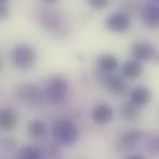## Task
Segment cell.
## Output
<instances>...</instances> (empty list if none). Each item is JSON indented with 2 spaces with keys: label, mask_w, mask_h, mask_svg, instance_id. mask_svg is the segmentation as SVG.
I'll return each mask as SVG.
<instances>
[{
  "label": "cell",
  "mask_w": 159,
  "mask_h": 159,
  "mask_svg": "<svg viewBox=\"0 0 159 159\" xmlns=\"http://www.w3.org/2000/svg\"><path fill=\"white\" fill-rule=\"evenodd\" d=\"M68 82L63 76H52L45 87V99L53 106L62 103L66 98Z\"/></svg>",
  "instance_id": "2"
},
{
  "label": "cell",
  "mask_w": 159,
  "mask_h": 159,
  "mask_svg": "<svg viewBox=\"0 0 159 159\" xmlns=\"http://www.w3.org/2000/svg\"><path fill=\"white\" fill-rule=\"evenodd\" d=\"M103 82H104L106 87L114 94H123V93H125V91L128 88L125 81L118 75H113V73L106 75Z\"/></svg>",
  "instance_id": "10"
},
{
  "label": "cell",
  "mask_w": 159,
  "mask_h": 159,
  "mask_svg": "<svg viewBox=\"0 0 159 159\" xmlns=\"http://www.w3.org/2000/svg\"><path fill=\"white\" fill-rule=\"evenodd\" d=\"M127 158L128 159H143L144 155L143 154H133V153H130V154L127 155Z\"/></svg>",
  "instance_id": "22"
},
{
  "label": "cell",
  "mask_w": 159,
  "mask_h": 159,
  "mask_svg": "<svg viewBox=\"0 0 159 159\" xmlns=\"http://www.w3.org/2000/svg\"><path fill=\"white\" fill-rule=\"evenodd\" d=\"M153 1H155V2H159V0H153Z\"/></svg>",
  "instance_id": "25"
},
{
  "label": "cell",
  "mask_w": 159,
  "mask_h": 159,
  "mask_svg": "<svg viewBox=\"0 0 159 159\" xmlns=\"http://www.w3.org/2000/svg\"><path fill=\"white\" fill-rule=\"evenodd\" d=\"M148 149L150 152H153V153H159V135L158 137H153L152 139H149Z\"/></svg>",
  "instance_id": "19"
},
{
  "label": "cell",
  "mask_w": 159,
  "mask_h": 159,
  "mask_svg": "<svg viewBox=\"0 0 159 159\" xmlns=\"http://www.w3.org/2000/svg\"><path fill=\"white\" fill-rule=\"evenodd\" d=\"M97 66L103 72H112L118 67L117 58L111 53H103L97 58Z\"/></svg>",
  "instance_id": "14"
},
{
  "label": "cell",
  "mask_w": 159,
  "mask_h": 159,
  "mask_svg": "<svg viewBox=\"0 0 159 159\" xmlns=\"http://www.w3.org/2000/svg\"><path fill=\"white\" fill-rule=\"evenodd\" d=\"M130 55L134 60L148 61L154 56V47L148 42H137L130 48Z\"/></svg>",
  "instance_id": "8"
},
{
  "label": "cell",
  "mask_w": 159,
  "mask_h": 159,
  "mask_svg": "<svg viewBox=\"0 0 159 159\" xmlns=\"http://www.w3.org/2000/svg\"><path fill=\"white\" fill-rule=\"evenodd\" d=\"M92 119L94 123L103 125L108 124L113 119V109L108 104H98L92 111Z\"/></svg>",
  "instance_id": "9"
},
{
  "label": "cell",
  "mask_w": 159,
  "mask_h": 159,
  "mask_svg": "<svg viewBox=\"0 0 159 159\" xmlns=\"http://www.w3.org/2000/svg\"><path fill=\"white\" fill-rule=\"evenodd\" d=\"M143 134L142 132L139 130H130V132H127L124 133L123 135H120L117 142H116V148L117 150L119 152H125V150H129L132 149L133 147H135L140 139H142Z\"/></svg>",
  "instance_id": "6"
},
{
  "label": "cell",
  "mask_w": 159,
  "mask_h": 159,
  "mask_svg": "<svg viewBox=\"0 0 159 159\" xmlns=\"http://www.w3.org/2000/svg\"><path fill=\"white\" fill-rule=\"evenodd\" d=\"M2 147H4L5 150L10 152V150H12V149L16 147V143H15V140H12V139H5V140L2 142Z\"/></svg>",
  "instance_id": "20"
},
{
  "label": "cell",
  "mask_w": 159,
  "mask_h": 159,
  "mask_svg": "<svg viewBox=\"0 0 159 159\" xmlns=\"http://www.w3.org/2000/svg\"><path fill=\"white\" fill-rule=\"evenodd\" d=\"M27 133L32 138H40L46 133V124L41 120H31L27 124Z\"/></svg>",
  "instance_id": "16"
},
{
  "label": "cell",
  "mask_w": 159,
  "mask_h": 159,
  "mask_svg": "<svg viewBox=\"0 0 159 159\" xmlns=\"http://www.w3.org/2000/svg\"><path fill=\"white\" fill-rule=\"evenodd\" d=\"M129 98H130V102H133L135 106L143 107V106H145L147 103L150 102L152 92H150L149 88H147L144 86H138V87H135L130 91Z\"/></svg>",
  "instance_id": "12"
},
{
  "label": "cell",
  "mask_w": 159,
  "mask_h": 159,
  "mask_svg": "<svg viewBox=\"0 0 159 159\" xmlns=\"http://www.w3.org/2000/svg\"><path fill=\"white\" fill-rule=\"evenodd\" d=\"M45 2H53V1H56V0H43Z\"/></svg>",
  "instance_id": "23"
},
{
  "label": "cell",
  "mask_w": 159,
  "mask_h": 159,
  "mask_svg": "<svg viewBox=\"0 0 159 159\" xmlns=\"http://www.w3.org/2000/svg\"><path fill=\"white\" fill-rule=\"evenodd\" d=\"M9 15V9H7V6L5 5V2H1V5H0V16L4 19V17H6Z\"/></svg>",
  "instance_id": "21"
},
{
  "label": "cell",
  "mask_w": 159,
  "mask_h": 159,
  "mask_svg": "<svg viewBox=\"0 0 159 159\" xmlns=\"http://www.w3.org/2000/svg\"><path fill=\"white\" fill-rule=\"evenodd\" d=\"M0 124L4 130H12L17 124V117L10 108H4L0 113Z\"/></svg>",
  "instance_id": "13"
},
{
  "label": "cell",
  "mask_w": 159,
  "mask_h": 159,
  "mask_svg": "<svg viewBox=\"0 0 159 159\" xmlns=\"http://www.w3.org/2000/svg\"><path fill=\"white\" fill-rule=\"evenodd\" d=\"M16 94L20 101H22L24 103H26L29 106H37L42 102V98H45V93L41 92L39 87H36L31 83L21 84L17 88Z\"/></svg>",
  "instance_id": "4"
},
{
  "label": "cell",
  "mask_w": 159,
  "mask_h": 159,
  "mask_svg": "<svg viewBox=\"0 0 159 159\" xmlns=\"http://www.w3.org/2000/svg\"><path fill=\"white\" fill-rule=\"evenodd\" d=\"M5 1H6V0H0V2H5Z\"/></svg>",
  "instance_id": "24"
},
{
  "label": "cell",
  "mask_w": 159,
  "mask_h": 159,
  "mask_svg": "<svg viewBox=\"0 0 159 159\" xmlns=\"http://www.w3.org/2000/svg\"><path fill=\"white\" fill-rule=\"evenodd\" d=\"M120 116L124 119H134L138 116V106H135L133 102L123 104L120 108Z\"/></svg>",
  "instance_id": "17"
},
{
  "label": "cell",
  "mask_w": 159,
  "mask_h": 159,
  "mask_svg": "<svg viewBox=\"0 0 159 159\" xmlns=\"http://www.w3.org/2000/svg\"><path fill=\"white\" fill-rule=\"evenodd\" d=\"M143 24L150 29L159 27V5L149 4L142 10Z\"/></svg>",
  "instance_id": "7"
},
{
  "label": "cell",
  "mask_w": 159,
  "mask_h": 159,
  "mask_svg": "<svg viewBox=\"0 0 159 159\" xmlns=\"http://www.w3.org/2000/svg\"><path fill=\"white\" fill-rule=\"evenodd\" d=\"M142 72H143V67H142L140 61H138V60L127 61V62L120 67L122 77H123V78H127V80H130V81L137 80V78L142 75Z\"/></svg>",
  "instance_id": "11"
},
{
  "label": "cell",
  "mask_w": 159,
  "mask_h": 159,
  "mask_svg": "<svg viewBox=\"0 0 159 159\" xmlns=\"http://www.w3.org/2000/svg\"><path fill=\"white\" fill-rule=\"evenodd\" d=\"M52 137L55 142L60 145L68 147L77 142L78 139V129L77 127L67 119H58L52 124L51 128Z\"/></svg>",
  "instance_id": "1"
},
{
  "label": "cell",
  "mask_w": 159,
  "mask_h": 159,
  "mask_svg": "<svg viewBox=\"0 0 159 159\" xmlns=\"http://www.w3.org/2000/svg\"><path fill=\"white\" fill-rule=\"evenodd\" d=\"M88 4L94 10H103L108 5V0H88Z\"/></svg>",
  "instance_id": "18"
},
{
  "label": "cell",
  "mask_w": 159,
  "mask_h": 159,
  "mask_svg": "<svg viewBox=\"0 0 159 159\" xmlns=\"http://www.w3.org/2000/svg\"><path fill=\"white\" fill-rule=\"evenodd\" d=\"M36 60V52L32 46L30 45H17L14 47L11 52V61L15 67L20 70H27L30 68Z\"/></svg>",
  "instance_id": "3"
},
{
  "label": "cell",
  "mask_w": 159,
  "mask_h": 159,
  "mask_svg": "<svg viewBox=\"0 0 159 159\" xmlns=\"http://www.w3.org/2000/svg\"><path fill=\"white\" fill-rule=\"evenodd\" d=\"M43 155H45L43 150L34 145H25L16 152V158L19 159H39L42 158Z\"/></svg>",
  "instance_id": "15"
},
{
  "label": "cell",
  "mask_w": 159,
  "mask_h": 159,
  "mask_svg": "<svg viewBox=\"0 0 159 159\" xmlns=\"http://www.w3.org/2000/svg\"><path fill=\"white\" fill-rule=\"evenodd\" d=\"M106 27L113 32H125L130 27V19L123 12H116L107 17Z\"/></svg>",
  "instance_id": "5"
}]
</instances>
